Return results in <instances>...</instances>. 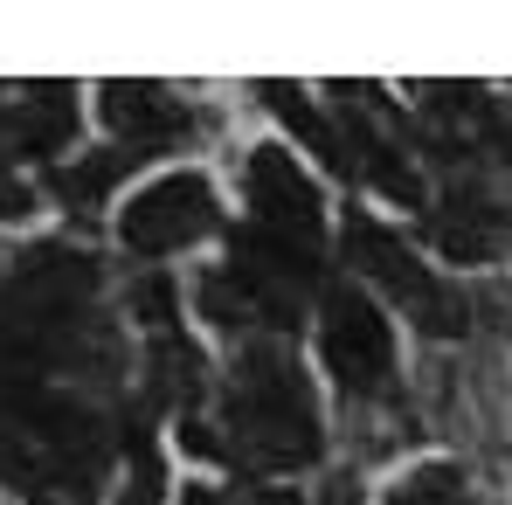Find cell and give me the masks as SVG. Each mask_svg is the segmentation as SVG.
Instances as JSON below:
<instances>
[{
  "mask_svg": "<svg viewBox=\"0 0 512 505\" xmlns=\"http://www.w3.org/2000/svg\"><path fill=\"white\" fill-rule=\"evenodd\" d=\"M270 111H277V118H284V125H291V132L312 146V153H326L333 167H346V153H340V139H333V125H326V118H319V111H312L298 90H270Z\"/></svg>",
  "mask_w": 512,
  "mask_h": 505,
  "instance_id": "52a82bcc",
  "label": "cell"
},
{
  "mask_svg": "<svg viewBox=\"0 0 512 505\" xmlns=\"http://www.w3.org/2000/svg\"><path fill=\"white\" fill-rule=\"evenodd\" d=\"M326 367L353 395H374L388 381V367H395V326L381 319V305L360 284L326 291Z\"/></svg>",
  "mask_w": 512,
  "mask_h": 505,
  "instance_id": "277c9868",
  "label": "cell"
},
{
  "mask_svg": "<svg viewBox=\"0 0 512 505\" xmlns=\"http://www.w3.org/2000/svg\"><path fill=\"white\" fill-rule=\"evenodd\" d=\"M208 229H215V194H208L201 173H167V180H153V187L132 194L125 215H118V236L139 256H173V250H187V243H201Z\"/></svg>",
  "mask_w": 512,
  "mask_h": 505,
  "instance_id": "3957f363",
  "label": "cell"
},
{
  "mask_svg": "<svg viewBox=\"0 0 512 505\" xmlns=\"http://www.w3.org/2000/svg\"><path fill=\"white\" fill-rule=\"evenodd\" d=\"M104 118L125 132V146H132V153H139L146 139H160V132L180 125V111H173L153 84H111V90H104Z\"/></svg>",
  "mask_w": 512,
  "mask_h": 505,
  "instance_id": "8992f818",
  "label": "cell"
},
{
  "mask_svg": "<svg viewBox=\"0 0 512 505\" xmlns=\"http://www.w3.org/2000/svg\"><path fill=\"white\" fill-rule=\"evenodd\" d=\"M395 505H464V471L457 464H423L395 485Z\"/></svg>",
  "mask_w": 512,
  "mask_h": 505,
  "instance_id": "ba28073f",
  "label": "cell"
},
{
  "mask_svg": "<svg viewBox=\"0 0 512 505\" xmlns=\"http://www.w3.org/2000/svg\"><path fill=\"white\" fill-rule=\"evenodd\" d=\"M346 243H353V263H360L367 277H381L388 298H395L423 333H464V298H457L443 277H429L395 236H381L374 222H346Z\"/></svg>",
  "mask_w": 512,
  "mask_h": 505,
  "instance_id": "7a4b0ae2",
  "label": "cell"
},
{
  "mask_svg": "<svg viewBox=\"0 0 512 505\" xmlns=\"http://www.w3.org/2000/svg\"><path fill=\"white\" fill-rule=\"evenodd\" d=\"M229 422L263 464H305L319 450V409L284 346H256L243 360V381L229 388Z\"/></svg>",
  "mask_w": 512,
  "mask_h": 505,
  "instance_id": "6da1fadb",
  "label": "cell"
},
{
  "mask_svg": "<svg viewBox=\"0 0 512 505\" xmlns=\"http://www.w3.org/2000/svg\"><path fill=\"white\" fill-rule=\"evenodd\" d=\"M250 208L263 236H284L298 250H319V187L291 167V153L263 146L250 160Z\"/></svg>",
  "mask_w": 512,
  "mask_h": 505,
  "instance_id": "5b68a950",
  "label": "cell"
}]
</instances>
